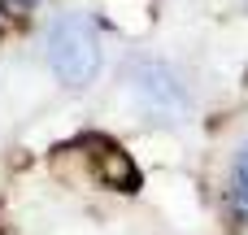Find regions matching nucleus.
Listing matches in <instances>:
<instances>
[{
	"instance_id": "nucleus-3",
	"label": "nucleus",
	"mask_w": 248,
	"mask_h": 235,
	"mask_svg": "<svg viewBox=\"0 0 248 235\" xmlns=\"http://www.w3.org/2000/svg\"><path fill=\"white\" fill-rule=\"evenodd\" d=\"M96 179L109 188V192H140V170H135V161L122 153V148H113V144H105V153H96Z\"/></svg>"
},
{
	"instance_id": "nucleus-5",
	"label": "nucleus",
	"mask_w": 248,
	"mask_h": 235,
	"mask_svg": "<svg viewBox=\"0 0 248 235\" xmlns=\"http://www.w3.org/2000/svg\"><path fill=\"white\" fill-rule=\"evenodd\" d=\"M35 4H39V0H0V13H4L9 22H17V17H26Z\"/></svg>"
},
{
	"instance_id": "nucleus-4",
	"label": "nucleus",
	"mask_w": 248,
	"mask_h": 235,
	"mask_svg": "<svg viewBox=\"0 0 248 235\" xmlns=\"http://www.w3.org/2000/svg\"><path fill=\"white\" fill-rule=\"evenodd\" d=\"M235 205H240V214H248V144L235 157Z\"/></svg>"
},
{
	"instance_id": "nucleus-1",
	"label": "nucleus",
	"mask_w": 248,
	"mask_h": 235,
	"mask_svg": "<svg viewBox=\"0 0 248 235\" xmlns=\"http://www.w3.org/2000/svg\"><path fill=\"white\" fill-rule=\"evenodd\" d=\"M48 65L74 92L100 74V35L87 13H61L48 26Z\"/></svg>"
},
{
	"instance_id": "nucleus-2",
	"label": "nucleus",
	"mask_w": 248,
	"mask_h": 235,
	"mask_svg": "<svg viewBox=\"0 0 248 235\" xmlns=\"http://www.w3.org/2000/svg\"><path fill=\"white\" fill-rule=\"evenodd\" d=\"M135 92H140L148 118H170V113L183 109V92L174 87V78H170L161 65H140V74H135Z\"/></svg>"
}]
</instances>
